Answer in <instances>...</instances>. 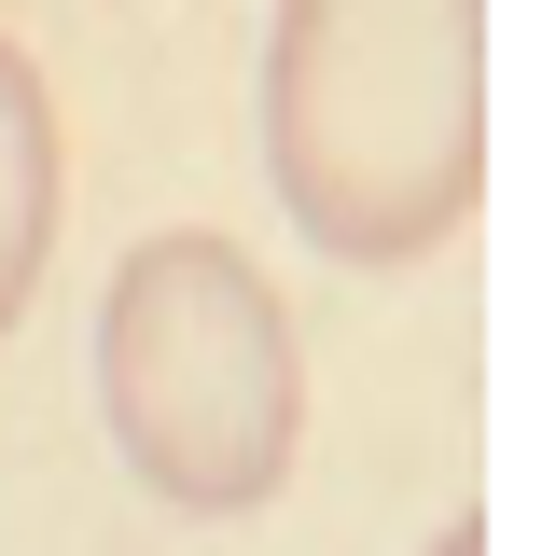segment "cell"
<instances>
[{"label":"cell","instance_id":"cell-1","mask_svg":"<svg viewBox=\"0 0 556 556\" xmlns=\"http://www.w3.org/2000/svg\"><path fill=\"white\" fill-rule=\"evenodd\" d=\"M265 181L320 265L390 278L486 195V14L473 0H292L265 28Z\"/></svg>","mask_w":556,"mask_h":556},{"label":"cell","instance_id":"cell-2","mask_svg":"<svg viewBox=\"0 0 556 556\" xmlns=\"http://www.w3.org/2000/svg\"><path fill=\"white\" fill-rule=\"evenodd\" d=\"M98 417L167 515H265L306 445V348L278 278L208 223L139 237L98 292Z\"/></svg>","mask_w":556,"mask_h":556},{"label":"cell","instance_id":"cell-3","mask_svg":"<svg viewBox=\"0 0 556 556\" xmlns=\"http://www.w3.org/2000/svg\"><path fill=\"white\" fill-rule=\"evenodd\" d=\"M56 223H70L56 84H42V56L0 28V334L28 320V292H42V265H56Z\"/></svg>","mask_w":556,"mask_h":556},{"label":"cell","instance_id":"cell-4","mask_svg":"<svg viewBox=\"0 0 556 556\" xmlns=\"http://www.w3.org/2000/svg\"><path fill=\"white\" fill-rule=\"evenodd\" d=\"M417 556H486V515H445V529H431Z\"/></svg>","mask_w":556,"mask_h":556}]
</instances>
